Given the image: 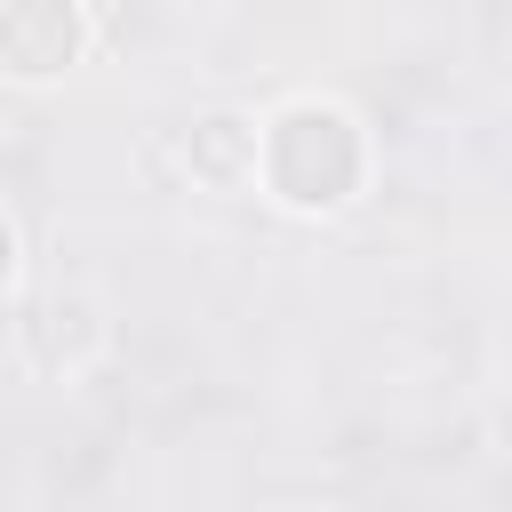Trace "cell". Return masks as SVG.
Instances as JSON below:
<instances>
[{"label": "cell", "mask_w": 512, "mask_h": 512, "mask_svg": "<svg viewBox=\"0 0 512 512\" xmlns=\"http://www.w3.org/2000/svg\"><path fill=\"white\" fill-rule=\"evenodd\" d=\"M16 256H24V248H16V224H8V208H0V296L16 288Z\"/></svg>", "instance_id": "4"}, {"label": "cell", "mask_w": 512, "mask_h": 512, "mask_svg": "<svg viewBox=\"0 0 512 512\" xmlns=\"http://www.w3.org/2000/svg\"><path fill=\"white\" fill-rule=\"evenodd\" d=\"M376 144L336 96H288L256 120V184L296 216H336L368 192Z\"/></svg>", "instance_id": "1"}, {"label": "cell", "mask_w": 512, "mask_h": 512, "mask_svg": "<svg viewBox=\"0 0 512 512\" xmlns=\"http://www.w3.org/2000/svg\"><path fill=\"white\" fill-rule=\"evenodd\" d=\"M88 56V8L80 0H0V72L24 88L64 80Z\"/></svg>", "instance_id": "2"}, {"label": "cell", "mask_w": 512, "mask_h": 512, "mask_svg": "<svg viewBox=\"0 0 512 512\" xmlns=\"http://www.w3.org/2000/svg\"><path fill=\"white\" fill-rule=\"evenodd\" d=\"M184 168L208 192H248L256 184V112H200L184 128Z\"/></svg>", "instance_id": "3"}]
</instances>
